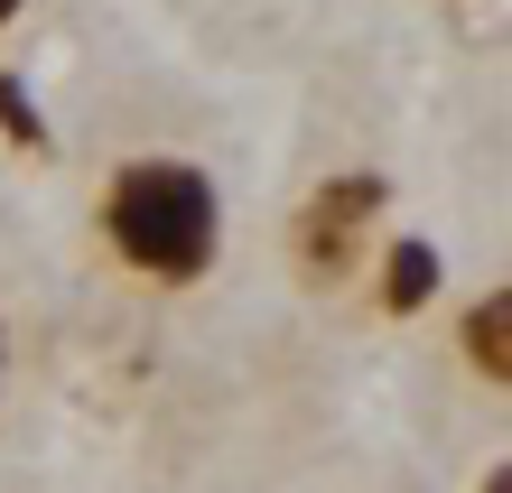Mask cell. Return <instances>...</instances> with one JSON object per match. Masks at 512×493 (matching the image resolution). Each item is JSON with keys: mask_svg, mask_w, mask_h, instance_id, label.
I'll list each match as a JSON object with an SVG mask.
<instances>
[{"mask_svg": "<svg viewBox=\"0 0 512 493\" xmlns=\"http://www.w3.org/2000/svg\"><path fill=\"white\" fill-rule=\"evenodd\" d=\"M382 214H391V177L373 168H345V177H317L289 214V270L308 289H345L364 280L373 242H382Z\"/></svg>", "mask_w": 512, "mask_h": 493, "instance_id": "2", "label": "cell"}, {"mask_svg": "<svg viewBox=\"0 0 512 493\" xmlns=\"http://www.w3.org/2000/svg\"><path fill=\"white\" fill-rule=\"evenodd\" d=\"M0 391H10V326H0Z\"/></svg>", "mask_w": 512, "mask_h": 493, "instance_id": "6", "label": "cell"}, {"mask_svg": "<svg viewBox=\"0 0 512 493\" xmlns=\"http://www.w3.org/2000/svg\"><path fill=\"white\" fill-rule=\"evenodd\" d=\"M457 363H466L485 391L512 382V289H503V280H485V289L457 307Z\"/></svg>", "mask_w": 512, "mask_h": 493, "instance_id": "4", "label": "cell"}, {"mask_svg": "<svg viewBox=\"0 0 512 493\" xmlns=\"http://www.w3.org/2000/svg\"><path fill=\"white\" fill-rule=\"evenodd\" d=\"M364 270H373V317H391V326H410L419 307L447 289V261H438L429 233H382Z\"/></svg>", "mask_w": 512, "mask_h": 493, "instance_id": "3", "label": "cell"}, {"mask_svg": "<svg viewBox=\"0 0 512 493\" xmlns=\"http://www.w3.org/2000/svg\"><path fill=\"white\" fill-rule=\"evenodd\" d=\"M0 140L28 149V159H47V112L28 94V75H0Z\"/></svg>", "mask_w": 512, "mask_h": 493, "instance_id": "5", "label": "cell"}, {"mask_svg": "<svg viewBox=\"0 0 512 493\" xmlns=\"http://www.w3.org/2000/svg\"><path fill=\"white\" fill-rule=\"evenodd\" d=\"M19 10H28V0H0V28H10V19H19Z\"/></svg>", "mask_w": 512, "mask_h": 493, "instance_id": "7", "label": "cell"}, {"mask_svg": "<svg viewBox=\"0 0 512 493\" xmlns=\"http://www.w3.org/2000/svg\"><path fill=\"white\" fill-rule=\"evenodd\" d=\"M94 252L112 261V280L187 298L224 261V187L177 149H140L94 187Z\"/></svg>", "mask_w": 512, "mask_h": 493, "instance_id": "1", "label": "cell"}]
</instances>
